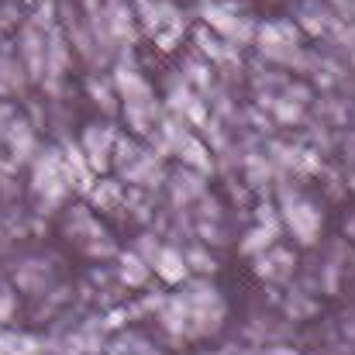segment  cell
<instances>
[{
	"instance_id": "obj_1",
	"label": "cell",
	"mask_w": 355,
	"mask_h": 355,
	"mask_svg": "<svg viewBox=\"0 0 355 355\" xmlns=\"http://www.w3.org/2000/svg\"><path fill=\"white\" fill-rule=\"evenodd\" d=\"M111 131L107 128H90L87 135H83V148H87V159L97 166V169H104L107 166V155H111Z\"/></svg>"
}]
</instances>
